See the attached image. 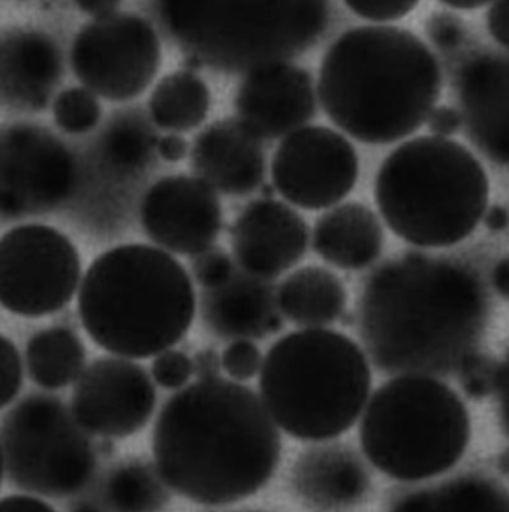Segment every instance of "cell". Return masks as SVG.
I'll list each match as a JSON object with an SVG mask.
<instances>
[{
	"label": "cell",
	"instance_id": "cell-22",
	"mask_svg": "<svg viewBox=\"0 0 509 512\" xmlns=\"http://www.w3.org/2000/svg\"><path fill=\"white\" fill-rule=\"evenodd\" d=\"M201 318L207 330L221 339H264L283 328L271 280L251 276L242 268H236L224 285L204 289Z\"/></svg>",
	"mask_w": 509,
	"mask_h": 512
},
{
	"label": "cell",
	"instance_id": "cell-38",
	"mask_svg": "<svg viewBox=\"0 0 509 512\" xmlns=\"http://www.w3.org/2000/svg\"><path fill=\"white\" fill-rule=\"evenodd\" d=\"M426 123L433 137L450 138L463 128L460 111L448 105L433 108Z\"/></svg>",
	"mask_w": 509,
	"mask_h": 512
},
{
	"label": "cell",
	"instance_id": "cell-39",
	"mask_svg": "<svg viewBox=\"0 0 509 512\" xmlns=\"http://www.w3.org/2000/svg\"><path fill=\"white\" fill-rule=\"evenodd\" d=\"M486 23L492 38L509 51V0H493Z\"/></svg>",
	"mask_w": 509,
	"mask_h": 512
},
{
	"label": "cell",
	"instance_id": "cell-51",
	"mask_svg": "<svg viewBox=\"0 0 509 512\" xmlns=\"http://www.w3.org/2000/svg\"><path fill=\"white\" fill-rule=\"evenodd\" d=\"M233 512H264V511H233Z\"/></svg>",
	"mask_w": 509,
	"mask_h": 512
},
{
	"label": "cell",
	"instance_id": "cell-31",
	"mask_svg": "<svg viewBox=\"0 0 509 512\" xmlns=\"http://www.w3.org/2000/svg\"><path fill=\"white\" fill-rule=\"evenodd\" d=\"M499 366L501 361L483 352L475 351L469 355L457 370L460 387L466 396L483 400L495 394L498 388Z\"/></svg>",
	"mask_w": 509,
	"mask_h": 512
},
{
	"label": "cell",
	"instance_id": "cell-24",
	"mask_svg": "<svg viewBox=\"0 0 509 512\" xmlns=\"http://www.w3.org/2000/svg\"><path fill=\"white\" fill-rule=\"evenodd\" d=\"M276 301L283 318L292 324L321 328L340 321L348 306V291L334 271L304 265L280 282Z\"/></svg>",
	"mask_w": 509,
	"mask_h": 512
},
{
	"label": "cell",
	"instance_id": "cell-7",
	"mask_svg": "<svg viewBox=\"0 0 509 512\" xmlns=\"http://www.w3.org/2000/svg\"><path fill=\"white\" fill-rule=\"evenodd\" d=\"M165 32L200 65L245 72L289 62L330 24V0H153Z\"/></svg>",
	"mask_w": 509,
	"mask_h": 512
},
{
	"label": "cell",
	"instance_id": "cell-25",
	"mask_svg": "<svg viewBox=\"0 0 509 512\" xmlns=\"http://www.w3.org/2000/svg\"><path fill=\"white\" fill-rule=\"evenodd\" d=\"M387 512H509V492L477 475L400 493Z\"/></svg>",
	"mask_w": 509,
	"mask_h": 512
},
{
	"label": "cell",
	"instance_id": "cell-23",
	"mask_svg": "<svg viewBox=\"0 0 509 512\" xmlns=\"http://www.w3.org/2000/svg\"><path fill=\"white\" fill-rule=\"evenodd\" d=\"M385 234L378 215L366 204H337L316 219L313 251L342 270H363L382 254Z\"/></svg>",
	"mask_w": 509,
	"mask_h": 512
},
{
	"label": "cell",
	"instance_id": "cell-45",
	"mask_svg": "<svg viewBox=\"0 0 509 512\" xmlns=\"http://www.w3.org/2000/svg\"><path fill=\"white\" fill-rule=\"evenodd\" d=\"M492 285L499 297L509 301V255L499 259L493 267Z\"/></svg>",
	"mask_w": 509,
	"mask_h": 512
},
{
	"label": "cell",
	"instance_id": "cell-46",
	"mask_svg": "<svg viewBox=\"0 0 509 512\" xmlns=\"http://www.w3.org/2000/svg\"><path fill=\"white\" fill-rule=\"evenodd\" d=\"M483 221L487 230L492 233H504L509 227V212L504 206L487 207Z\"/></svg>",
	"mask_w": 509,
	"mask_h": 512
},
{
	"label": "cell",
	"instance_id": "cell-42",
	"mask_svg": "<svg viewBox=\"0 0 509 512\" xmlns=\"http://www.w3.org/2000/svg\"><path fill=\"white\" fill-rule=\"evenodd\" d=\"M156 152L165 162H180L188 156V141L180 134L162 135L156 141Z\"/></svg>",
	"mask_w": 509,
	"mask_h": 512
},
{
	"label": "cell",
	"instance_id": "cell-18",
	"mask_svg": "<svg viewBox=\"0 0 509 512\" xmlns=\"http://www.w3.org/2000/svg\"><path fill=\"white\" fill-rule=\"evenodd\" d=\"M309 236V225L297 210L274 198H258L239 213L230 239L239 268L273 280L304 258Z\"/></svg>",
	"mask_w": 509,
	"mask_h": 512
},
{
	"label": "cell",
	"instance_id": "cell-48",
	"mask_svg": "<svg viewBox=\"0 0 509 512\" xmlns=\"http://www.w3.org/2000/svg\"><path fill=\"white\" fill-rule=\"evenodd\" d=\"M448 8L463 9V11H472V9L483 8L489 5L493 0H439Z\"/></svg>",
	"mask_w": 509,
	"mask_h": 512
},
{
	"label": "cell",
	"instance_id": "cell-16",
	"mask_svg": "<svg viewBox=\"0 0 509 512\" xmlns=\"http://www.w3.org/2000/svg\"><path fill=\"white\" fill-rule=\"evenodd\" d=\"M144 233L158 248L197 255L212 248L224 225L218 192L197 176L176 174L158 180L140 206Z\"/></svg>",
	"mask_w": 509,
	"mask_h": 512
},
{
	"label": "cell",
	"instance_id": "cell-21",
	"mask_svg": "<svg viewBox=\"0 0 509 512\" xmlns=\"http://www.w3.org/2000/svg\"><path fill=\"white\" fill-rule=\"evenodd\" d=\"M191 167L216 192L243 197L264 185L267 162L261 138L237 117H225L195 137Z\"/></svg>",
	"mask_w": 509,
	"mask_h": 512
},
{
	"label": "cell",
	"instance_id": "cell-2",
	"mask_svg": "<svg viewBox=\"0 0 509 512\" xmlns=\"http://www.w3.org/2000/svg\"><path fill=\"white\" fill-rule=\"evenodd\" d=\"M152 451L171 492L204 507H225L270 483L282 438L261 396L219 376L197 379L164 403Z\"/></svg>",
	"mask_w": 509,
	"mask_h": 512
},
{
	"label": "cell",
	"instance_id": "cell-19",
	"mask_svg": "<svg viewBox=\"0 0 509 512\" xmlns=\"http://www.w3.org/2000/svg\"><path fill=\"white\" fill-rule=\"evenodd\" d=\"M65 77L59 42L39 29L12 27L0 33V105L39 113L53 104Z\"/></svg>",
	"mask_w": 509,
	"mask_h": 512
},
{
	"label": "cell",
	"instance_id": "cell-28",
	"mask_svg": "<svg viewBox=\"0 0 509 512\" xmlns=\"http://www.w3.org/2000/svg\"><path fill=\"white\" fill-rule=\"evenodd\" d=\"M96 496L108 512H161L171 495L155 462L131 457L108 471Z\"/></svg>",
	"mask_w": 509,
	"mask_h": 512
},
{
	"label": "cell",
	"instance_id": "cell-49",
	"mask_svg": "<svg viewBox=\"0 0 509 512\" xmlns=\"http://www.w3.org/2000/svg\"><path fill=\"white\" fill-rule=\"evenodd\" d=\"M501 466L502 469L509 472V453H504V456L501 457Z\"/></svg>",
	"mask_w": 509,
	"mask_h": 512
},
{
	"label": "cell",
	"instance_id": "cell-5",
	"mask_svg": "<svg viewBox=\"0 0 509 512\" xmlns=\"http://www.w3.org/2000/svg\"><path fill=\"white\" fill-rule=\"evenodd\" d=\"M370 391L366 352L330 328H303L280 337L259 372L265 408L277 427L297 441H333L351 430Z\"/></svg>",
	"mask_w": 509,
	"mask_h": 512
},
{
	"label": "cell",
	"instance_id": "cell-6",
	"mask_svg": "<svg viewBox=\"0 0 509 512\" xmlns=\"http://www.w3.org/2000/svg\"><path fill=\"white\" fill-rule=\"evenodd\" d=\"M375 203L387 227L424 249L468 239L489 207V177L471 150L450 138L417 137L379 167Z\"/></svg>",
	"mask_w": 509,
	"mask_h": 512
},
{
	"label": "cell",
	"instance_id": "cell-12",
	"mask_svg": "<svg viewBox=\"0 0 509 512\" xmlns=\"http://www.w3.org/2000/svg\"><path fill=\"white\" fill-rule=\"evenodd\" d=\"M158 32L146 18L116 12L84 24L69 50V65L81 86L99 98H138L161 68Z\"/></svg>",
	"mask_w": 509,
	"mask_h": 512
},
{
	"label": "cell",
	"instance_id": "cell-13",
	"mask_svg": "<svg viewBox=\"0 0 509 512\" xmlns=\"http://www.w3.org/2000/svg\"><path fill=\"white\" fill-rule=\"evenodd\" d=\"M358 174L354 144L327 126L307 125L286 135L271 161L277 194L310 212L337 206L354 191Z\"/></svg>",
	"mask_w": 509,
	"mask_h": 512
},
{
	"label": "cell",
	"instance_id": "cell-40",
	"mask_svg": "<svg viewBox=\"0 0 509 512\" xmlns=\"http://www.w3.org/2000/svg\"><path fill=\"white\" fill-rule=\"evenodd\" d=\"M192 366L197 379L219 378L222 370L221 355L212 346H204L195 352L192 357Z\"/></svg>",
	"mask_w": 509,
	"mask_h": 512
},
{
	"label": "cell",
	"instance_id": "cell-34",
	"mask_svg": "<svg viewBox=\"0 0 509 512\" xmlns=\"http://www.w3.org/2000/svg\"><path fill=\"white\" fill-rule=\"evenodd\" d=\"M191 270L195 282L203 289H210L224 285L233 276L236 265L227 251L212 246L192 256Z\"/></svg>",
	"mask_w": 509,
	"mask_h": 512
},
{
	"label": "cell",
	"instance_id": "cell-15",
	"mask_svg": "<svg viewBox=\"0 0 509 512\" xmlns=\"http://www.w3.org/2000/svg\"><path fill=\"white\" fill-rule=\"evenodd\" d=\"M451 84L468 140L492 164L509 170V51H463Z\"/></svg>",
	"mask_w": 509,
	"mask_h": 512
},
{
	"label": "cell",
	"instance_id": "cell-35",
	"mask_svg": "<svg viewBox=\"0 0 509 512\" xmlns=\"http://www.w3.org/2000/svg\"><path fill=\"white\" fill-rule=\"evenodd\" d=\"M194 376L192 358L186 352L167 349L156 355L152 363V378L164 390H182Z\"/></svg>",
	"mask_w": 509,
	"mask_h": 512
},
{
	"label": "cell",
	"instance_id": "cell-41",
	"mask_svg": "<svg viewBox=\"0 0 509 512\" xmlns=\"http://www.w3.org/2000/svg\"><path fill=\"white\" fill-rule=\"evenodd\" d=\"M495 396L498 399L499 420L505 435L509 438V349L499 366L498 388Z\"/></svg>",
	"mask_w": 509,
	"mask_h": 512
},
{
	"label": "cell",
	"instance_id": "cell-33",
	"mask_svg": "<svg viewBox=\"0 0 509 512\" xmlns=\"http://www.w3.org/2000/svg\"><path fill=\"white\" fill-rule=\"evenodd\" d=\"M222 370L230 376L231 381H251L261 372V351L252 340L239 339L231 342L221 355Z\"/></svg>",
	"mask_w": 509,
	"mask_h": 512
},
{
	"label": "cell",
	"instance_id": "cell-29",
	"mask_svg": "<svg viewBox=\"0 0 509 512\" xmlns=\"http://www.w3.org/2000/svg\"><path fill=\"white\" fill-rule=\"evenodd\" d=\"M150 122L140 111H119L96 138L93 155L111 173L132 174L144 170L152 161L159 138Z\"/></svg>",
	"mask_w": 509,
	"mask_h": 512
},
{
	"label": "cell",
	"instance_id": "cell-17",
	"mask_svg": "<svg viewBox=\"0 0 509 512\" xmlns=\"http://www.w3.org/2000/svg\"><path fill=\"white\" fill-rule=\"evenodd\" d=\"M234 104L246 128L273 141L307 126L318 110V92L307 69L277 62L245 74Z\"/></svg>",
	"mask_w": 509,
	"mask_h": 512
},
{
	"label": "cell",
	"instance_id": "cell-4",
	"mask_svg": "<svg viewBox=\"0 0 509 512\" xmlns=\"http://www.w3.org/2000/svg\"><path fill=\"white\" fill-rule=\"evenodd\" d=\"M78 318L95 345L147 360L185 339L197 313L194 283L158 246L129 243L89 265L78 288Z\"/></svg>",
	"mask_w": 509,
	"mask_h": 512
},
{
	"label": "cell",
	"instance_id": "cell-1",
	"mask_svg": "<svg viewBox=\"0 0 509 512\" xmlns=\"http://www.w3.org/2000/svg\"><path fill=\"white\" fill-rule=\"evenodd\" d=\"M489 321L483 279L465 262L408 252L364 280L355 327L376 370L448 376L478 351Z\"/></svg>",
	"mask_w": 509,
	"mask_h": 512
},
{
	"label": "cell",
	"instance_id": "cell-30",
	"mask_svg": "<svg viewBox=\"0 0 509 512\" xmlns=\"http://www.w3.org/2000/svg\"><path fill=\"white\" fill-rule=\"evenodd\" d=\"M51 110L57 128L68 135L89 134L102 119L99 96L84 86L60 90L51 104Z\"/></svg>",
	"mask_w": 509,
	"mask_h": 512
},
{
	"label": "cell",
	"instance_id": "cell-43",
	"mask_svg": "<svg viewBox=\"0 0 509 512\" xmlns=\"http://www.w3.org/2000/svg\"><path fill=\"white\" fill-rule=\"evenodd\" d=\"M0 512H57L32 495H11L0 499Z\"/></svg>",
	"mask_w": 509,
	"mask_h": 512
},
{
	"label": "cell",
	"instance_id": "cell-20",
	"mask_svg": "<svg viewBox=\"0 0 509 512\" xmlns=\"http://www.w3.org/2000/svg\"><path fill=\"white\" fill-rule=\"evenodd\" d=\"M289 486L310 512H352L369 499L372 475L354 447L325 441L298 454Z\"/></svg>",
	"mask_w": 509,
	"mask_h": 512
},
{
	"label": "cell",
	"instance_id": "cell-10",
	"mask_svg": "<svg viewBox=\"0 0 509 512\" xmlns=\"http://www.w3.org/2000/svg\"><path fill=\"white\" fill-rule=\"evenodd\" d=\"M80 182V161L38 123L0 126V221L48 215L69 204Z\"/></svg>",
	"mask_w": 509,
	"mask_h": 512
},
{
	"label": "cell",
	"instance_id": "cell-27",
	"mask_svg": "<svg viewBox=\"0 0 509 512\" xmlns=\"http://www.w3.org/2000/svg\"><path fill=\"white\" fill-rule=\"evenodd\" d=\"M86 357L83 340L69 325L39 330L26 345L27 373L44 390H62L75 384L86 369Z\"/></svg>",
	"mask_w": 509,
	"mask_h": 512
},
{
	"label": "cell",
	"instance_id": "cell-50",
	"mask_svg": "<svg viewBox=\"0 0 509 512\" xmlns=\"http://www.w3.org/2000/svg\"><path fill=\"white\" fill-rule=\"evenodd\" d=\"M3 474H5V466H3L2 448H0V486H2Z\"/></svg>",
	"mask_w": 509,
	"mask_h": 512
},
{
	"label": "cell",
	"instance_id": "cell-3",
	"mask_svg": "<svg viewBox=\"0 0 509 512\" xmlns=\"http://www.w3.org/2000/svg\"><path fill=\"white\" fill-rule=\"evenodd\" d=\"M441 90V63L415 33L367 24L346 30L328 47L316 92L340 131L382 146L417 132Z\"/></svg>",
	"mask_w": 509,
	"mask_h": 512
},
{
	"label": "cell",
	"instance_id": "cell-44",
	"mask_svg": "<svg viewBox=\"0 0 509 512\" xmlns=\"http://www.w3.org/2000/svg\"><path fill=\"white\" fill-rule=\"evenodd\" d=\"M122 2L123 0H74L78 11L89 15L92 20L116 14V12H119L117 9H119Z\"/></svg>",
	"mask_w": 509,
	"mask_h": 512
},
{
	"label": "cell",
	"instance_id": "cell-14",
	"mask_svg": "<svg viewBox=\"0 0 509 512\" xmlns=\"http://www.w3.org/2000/svg\"><path fill=\"white\" fill-rule=\"evenodd\" d=\"M155 384L146 367L105 355L87 364L75 381L71 409L92 436L125 439L137 435L155 414Z\"/></svg>",
	"mask_w": 509,
	"mask_h": 512
},
{
	"label": "cell",
	"instance_id": "cell-8",
	"mask_svg": "<svg viewBox=\"0 0 509 512\" xmlns=\"http://www.w3.org/2000/svg\"><path fill=\"white\" fill-rule=\"evenodd\" d=\"M472 426L459 394L433 376H394L367 402L361 450L379 472L420 483L453 469L468 450Z\"/></svg>",
	"mask_w": 509,
	"mask_h": 512
},
{
	"label": "cell",
	"instance_id": "cell-11",
	"mask_svg": "<svg viewBox=\"0 0 509 512\" xmlns=\"http://www.w3.org/2000/svg\"><path fill=\"white\" fill-rule=\"evenodd\" d=\"M81 258L72 240L44 224H24L0 237V306L42 318L71 303L81 283Z\"/></svg>",
	"mask_w": 509,
	"mask_h": 512
},
{
	"label": "cell",
	"instance_id": "cell-26",
	"mask_svg": "<svg viewBox=\"0 0 509 512\" xmlns=\"http://www.w3.org/2000/svg\"><path fill=\"white\" fill-rule=\"evenodd\" d=\"M210 105L212 93L206 81L192 69H180L156 84L149 98V116L156 128L185 134L206 122Z\"/></svg>",
	"mask_w": 509,
	"mask_h": 512
},
{
	"label": "cell",
	"instance_id": "cell-36",
	"mask_svg": "<svg viewBox=\"0 0 509 512\" xmlns=\"http://www.w3.org/2000/svg\"><path fill=\"white\" fill-rule=\"evenodd\" d=\"M23 358L11 339L0 334V409L14 402L23 387Z\"/></svg>",
	"mask_w": 509,
	"mask_h": 512
},
{
	"label": "cell",
	"instance_id": "cell-47",
	"mask_svg": "<svg viewBox=\"0 0 509 512\" xmlns=\"http://www.w3.org/2000/svg\"><path fill=\"white\" fill-rule=\"evenodd\" d=\"M74 499L75 501L69 507V512H108L96 493L95 495H90V493L87 495L86 492Z\"/></svg>",
	"mask_w": 509,
	"mask_h": 512
},
{
	"label": "cell",
	"instance_id": "cell-9",
	"mask_svg": "<svg viewBox=\"0 0 509 512\" xmlns=\"http://www.w3.org/2000/svg\"><path fill=\"white\" fill-rule=\"evenodd\" d=\"M0 448L9 483L27 495L77 498L98 477L99 444L53 394H27L5 412Z\"/></svg>",
	"mask_w": 509,
	"mask_h": 512
},
{
	"label": "cell",
	"instance_id": "cell-32",
	"mask_svg": "<svg viewBox=\"0 0 509 512\" xmlns=\"http://www.w3.org/2000/svg\"><path fill=\"white\" fill-rule=\"evenodd\" d=\"M426 35L433 47L444 56H460L468 44V27L453 12H433L426 21Z\"/></svg>",
	"mask_w": 509,
	"mask_h": 512
},
{
	"label": "cell",
	"instance_id": "cell-37",
	"mask_svg": "<svg viewBox=\"0 0 509 512\" xmlns=\"http://www.w3.org/2000/svg\"><path fill=\"white\" fill-rule=\"evenodd\" d=\"M346 8L373 23H391L402 20L417 8L420 0H343Z\"/></svg>",
	"mask_w": 509,
	"mask_h": 512
}]
</instances>
